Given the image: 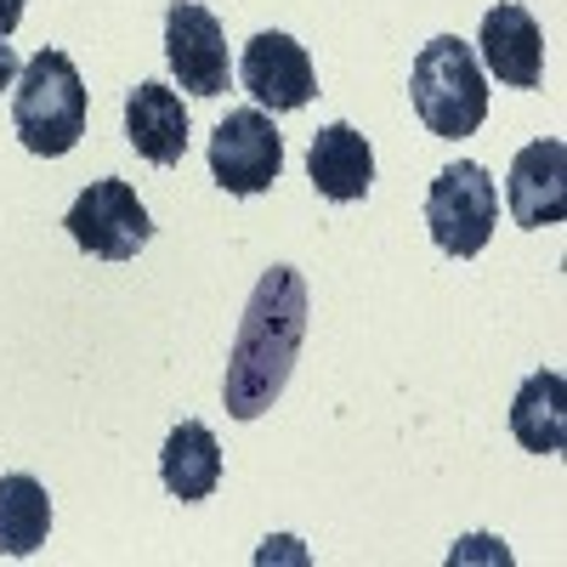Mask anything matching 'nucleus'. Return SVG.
Instances as JSON below:
<instances>
[{
	"label": "nucleus",
	"mask_w": 567,
	"mask_h": 567,
	"mask_svg": "<svg viewBox=\"0 0 567 567\" xmlns=\"http://www.w3.org/2000/svg\"><path fill=\"white\" fill-rule=\"evenodd\" d=\"M301 341H307V284L296 267H267L256 278L239 336H233V352H227L221 398L233 420H261L278 403Z\"/></svg>",
	"instance_id": "1"
},
{
	"label": "nucleus",
	"mask_w": 567,
	"mask_h": 567,
	"mask_svg": "<svg viewBox=\"0 0 567 567\" xmlns=\"http://www.w3.org/2000/svg\"><path fill=\"white\" fill-rule=\"evenodd\" d=\"M12 125H18V142L40 159H63L85 136V80L69 52L45 45V52L23 63L18 91H12Z\"/></svg>",
	"instance_id": "2"
},
{
	"label": "nucleus",
	"mask_w": 567,
	"mask_h": 567,
	"mask_svg": "<svg viewBox=\"0 0 567 567\" xmlns=\"http://www.w3.org/2000/svg\"><path fill=\"white\" fill-rule=\"evenodd\" d=\"M409 103L432 136H471L488 120V80L477 52L460 34L425 40L409 69Z\"/></svg>",
	"instance_id": "3"
},
{
	"label": "nucleus",
	"mask_w": 567,
	"mask_h": 567,
	"mask_svg": "<svg viewBox=\"0 0 567 567\" xmlns=\"http://www.w3.org/2000/svg\"><path fill=\"white\" fill-rule=\"evenodd\" d=\"M425 227L443 256H483V245L499 227V187L483 165L454 159L449 171H437V182L425 187Z\"/></svg>",
	"instance_id": "4"
},
{
	"label": "nucleus",
	"mask_w": 567,
	"mask_h": 567,
	"mask_svg": "<svg viewBox=\"0 0 567 567\" xmlns=\"http://www.w3.org/2000/svg\"><path fill=\"white\" fill-rule=\"evenodd\" d=\"M63 227H69V239H74L85 256H97V261H131L142 245L154 239L148 205H142L136 187L120 182V176L85 182L80 199H74L69 216H63Z\"/></svg>",
	"instance_id": "5"
},
{
	"label": "nucleus",
	"mask_w": 567,
	"mask_h": 567,
	"mask_svg": "<svg viewBox=\"0 0 567 567\" xmlns=\"http://www.w3.org/2000/svg\"><path fill=\"white\" fill-rule=\"evenodd\" d=\"M284 171V136L267 120V109H233L210 136V176L233 199L267 194Z\"/></svg>",
	"instance_id": "6"
},
{
	"label": "nucleus",
	"mask_w": 567,
	"mask_h": 567,
	"mask_svg": "<svg viewBox=\"0 0 567 567\" xmlns=\"http://www.w3.org/2000/svg\"><path fill=\"white\" fill-rule=\"evenodd\" d=\"M165 58H171V74L182 80V91H194V97H221L233 80L221 18L210 7H199V0H171L165 7Z\"/></svg>",
	"instance_id": "7"
},
{
	"label": "nucleus",
	"mask_w": 567,
	"mask_h": 567,
	"mask_svg": "<svg viewBox=\"0 0 567 567\" xmlns=\"http://www.w3.org/2000/svg\"><path fill=\"white\" fill-rule=\"evenodd\" d=\"M239 85L256 97V109H272V114H296L318 97V69L307 58V45L278 34V29H261L245 58H239Z\"/></svg>",
	"instance_id": "8"
},
{
	"label": "nucleus",
	"mask_w": 567,
	"mask_h": 567,
	"mask_svg": "<svg viewBox=\"0 0 567 567\" xmlns=\"http://www.w3.org/2000/svg\"><path fill=\"white\" fill-rule=\"evenodd\" d=\"M511 216L516 227H556L567 216V142L545 136L511 159Z\"/></svg>",
	"instance_id": "9"
},
{
	"label": "nucleus",
	"mask_w": 567,
	"mask_h": 567,
	"mask_svg": "<svg viewBox=\"0 0 567 567\" xmlns=\"http://www.w3.org/2000/svg\"><path fill=\"white\" fill-rule=\"evenodd\" d=\"M483 63L499 85H516V91H534L545 80V34L534 23L528 7L516 0H499V7L483 18Z\"/></svg>",
	"instance_id": "10"
},
{
	"label": "nucleus",
	"mask_w": 567,
	"mask_h": 567,
	"mask_svg": "<svg viewBox=\"0 0 567 567\" xmlns=\"http://www.w3.org/2000/svg\"><path fill=\"white\" fill-rule=\"evenodd\" d=\"M307 176L323 199H336V205H352V199H369V187H374V154H369V136L347 120L336 125H323L312 136V148H307Z\"/></svg>",
	"instance_id": "11"
},
{
	"label": "nucleus",
	"mask_w": 567,
	"mask_h": 567,
	"mask_svg": "<svg viewBox=\"0 0 567 567\" xmlns=\"http://www.w3.org/2000/svg\"><path fill=\"white\" fill-rule=\"evenodd\" d=\"M125 136L148 165H176L187 154V109L171 85L142 80L125 97Z\"/></svg>",
	"instance_id": "12"
},
{
	"label": "nucleus",
	"mask_w": 567,
	"mask_h": 567,
	"mask_svg": "<svg viewBox=\"0 0 567 567\" xmlns=\"http://www.w3.org/2000/svg\"><path fill=\"white\" fill-rule=\"evenodd\" d=\"M159 477L176 499H210L216 483H221V443L205 420H182L176 432L165 437V454H159Z\"/></svg>",
	"instance_id": "13"
},
{
	"label": "nucleus",
	"mask_w": 567,
	"mask_h": 567,
	"mask_svg": "<svg viewBox=\"0 0 567 567\" xmlns=\"http://www.w3.org/2000/svg\"><path fill=\"white\" fill-rule=\"evenodd\" d=\"M511 437L528 454H561L567 443V381L556 369H534L511 403Z\"/></svg>",
	"instance_id": "14"
},
{
	"label": "nucleus",
	"mask_w": 567,
	"mask_h": 567,
	"mask_svg": "<svg viewBox=\"0 0 567 567\" xmlns=\"http://www.w3.org/2000/svg\"><path fill=\"white\" fill-rule=\"evenodd\" d=\"M52 534V499L45 488L29 477V471H12L0 477V550L7 556H34Z\"/></svg>",
	"instance_id": "15"
},
{
	"label": "nucleus",
	"mask_w": 567,
	"mask_h": 567,
	"mask_svg": "<svg viewBox=\"0 0 567 567\" xmlns=\"http://www.w3.org/2000/svg\"><path fill=\"white\" fill-rule=\"evenodd\" d=\"M18 74H23V63H18V52L7 40H0V91H12L18 85Z\"/></svg>",
	"instance_id": "16"
},
{
	"label": "nucleus",
	"mask_w": 567,
	"mask_h": 567,
	"mask_svg": "<svg viewBox=\"0 0 567 567\" xmlns=\"http://www.w3.org/2000/svg\"><path fill=\"white\" fill-rule=\"evenodd\" d=\"M18 23H23V0H0V40H7Z\"/></svg>",
	"instance_id": "17"
}]
</instances>
